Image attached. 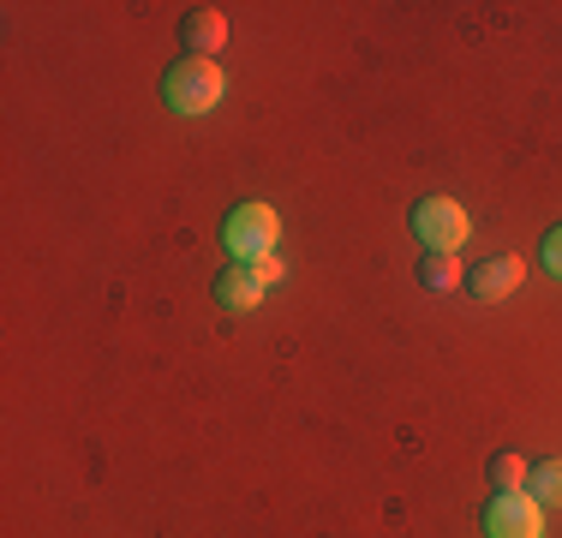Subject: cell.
I'll use <instances>...</instances> for the list:
<instances>
[{"label":"cell","instance_id":"cell-9","mask_svg":"<svg viewBox=\"0 0 562 538\" xmlns=\"http://www.w3.org/2000/svg\"><path fill=\"white\" fill-rule=\"evenodd\" d=\"M527 491L539 496L544 508H562V455H551V461H539V467H532Z\"/></svg>","mask_w":562,"mask_h":538},{"label":"cell","instance_id":"cell-10","mask_svg":"<svg viewBox=\"0 0 562 538\" xmlns=\"http://www.w3.org/2000/svg\"><path fill=\"white\" fill-rule=\"evenodd\" d=\"M527 479H532V467L520 461L515 449L491 455V484H497V491H527Z\"/></svg>","mask_w":562,"mask_h":538},{"label":"cell","instance_id":"cell-6","mask_svg":"<svg viewBox=\"0 0 562 538\" xmlns=\"http://www.w3.org/2000/svg\"><path fill=\"white\" fill-rule=\"evenodd\" d=\"M263 293H270V288H263V276L251 264H227L216 276V305H222V312H258Z\"/></svg>","mask_w":562,"mask_h":538},{"label":"cell","instance_id":"cell-11","mask_svg":"<svg viewBox=\"0 0 562 538\" xmlns=\"http://www.w3.org/2000/svg\"><path fill=\"white\" fill-rule=\"evenodd\" d=\"M539 251H544V269H551V276L562 281V227H551V234H544Z\"/></svg>","mask_w":562,"mask_h":538},{"label":"cell","instance_id":"cell-1","mask_svg":"<svg viewBox=\"0 0 562 538\" xmlns=\"http://www.w3.org/2000/svg\"><path fill=\"white\" fill-rule=\"evenodd\" d=\"M222 246L234 264H263L281 251V215L270 204H234L222 222Z\"/></svg>","mask_w":562,"mask_h":538},{"label":"cell","instance_id":"cell-7","mask_svg":"<svg viewBox=\"0 0 562 538\" xmlns=\"http://www.w3.org/2000/svg\"><path fill=\"white\" fill-rule=\"evenodd\" d=\"M186 48H192L198 60H216V54L227 48V19L216 7H198L192 19H186Z\"/></svg>","mask_w":562,"mask_h":538},{"label":"cell","instance_id":"cell-5","mask_svg":"<svg viewBox=\"0 0 562 538\" xmlns=\"http://www.w3.org/2000/svg\"><path fill=\"white\" fill-rule=\"evenodd\" d=\"M520 281H527V264L520 258H485L467 269V288H473V300H515Z\"/></svg>","mask_w":562,"mask_h":538},{"label":"cell","instance_id":"cell-4","mask_svg":"<svg viewBox=\"0 0 562 538\" xmlns=\"http://www.w3.org/2000/svg\"><path fill=\"white\" fill-rule=\"evenodd\" d=\"M485 538H544V503L532 491H497L485 508Z\"/></svg>","mask_w":562,"mask_h":538},{"label":"cell","instance_id":"cell-3","mask_svg":"<svg viewBox=\"0 0 562 538\" xmlns=\"http://www.w3.org/2000/svg\"><path fill=\"white\" fill-rule=\"evenodd\" d=\"M413 234H419L425 251H461L467 234H473V222H467V210L454 204V198H425V204L413 210Z\"/></svg>","mask_w":562,"mask_h":538},{"label":"cell","instance_id":"cell-12","mask_svg":"<svg viewBox=\"0 0 562 538\" xmlns=\"http://www.w3.org/2000/svg\"><path fill=\"white\" fill-rule=\"evenodd\" d=\"M251 269H258V276H263V288H270V281H281V276H288V269H281V258H263V264H251Z\"/></svg>","mask_w":562,"mask_h":538},{"label":"cell","instance_id":"cell-8","mask_svg":"<svg viewBox=\"0 0 562 538\" xmlns=\"http://www.w3.org/2000/svg\"><path fill=\"white\" fill-rule=\"evenodd\" d=\"M419 281L431 293H449V288H461V258L454 251H425V264H419Z\"/></svg>","mask_w":562,"mask_h":538},{"label":"cell","instance_id":"cell-2","mask_svg":"<svg viewBox=\"0 0 562 538\" xmlns=\"http://www.w3.org/2000/svg\"><path fill=\"white\" fill-rule=\"evenodd\" d=\"M222 90H227V72L216 60H198V54L173 60L168 78H162V102L173 114H210V108L222 102Z\"/></svg>","mask_w":562,"mask_h":538}]
</instances>
